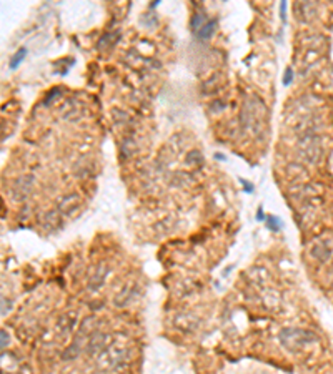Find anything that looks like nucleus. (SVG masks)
<instances>
[{"label": "nucleus", "instance_id": "nucleus-1", "mask_svg": "<svg viewBox=\"0 0 333 374\" xmlns=\"http://www.w3.org/2000/svg\"><path fill=\"white\" fill-rule=\"evenodd\" d=\"M130 348L125 339H112V343L97 356V366L103 371L118 369L129 363Z\"/></svg>", "mask_w": 333, "mask_h": 374}, {"label": "nucleus", "instance_id": "nucleus-2", "mask_svg": "<svg viewBox=\"0 0 333 374\" xmlns=\"http://www.w3.org/2000/svg\"><path fill=\"white\" fill-rule=\"evenodd\" d=\"M298 157L308 165H317L323 157V137L318 131L302 133L297 142Z\"/></svg>", "mask_w": 333, "mask_h": 374}, {"label": "nucleus", "instance_id": "nucleus-3", "mask_svg": "<svg viewBox=\"0 0 333 374\" xmlns=\"http://www.w3.org/2000/svg\"><path fill=\"white\" fill-rule=\"evenodd\" d=\"M265 115L266 108L262 100L253 95L245 98V106L242 110V125L245 130H250L253 135H258V131L262 130V125L265 122Z\"/></svg>", "mask_w": 333, "mask_h": 374}, {"label": "nucleus", "instance_id": "nucleus-4", "mask_svg": "<svg viewBox=\"0 0 333 374\" xmlns=\"http://www.w3.org/2000/svg\"><path fill=\"white\" fill-rule=\"evenodd\" d=\"M280 343L283 348L290 351H298L302 348H306L313 343L318 341L317 335L310 329H300V328H286L280 333Z\"/></svg>", "mask_w": 333, "mask_h": 374}, {"label": "nucleus", "instance_id": "nucleus-5", "mask_svg": "<svg viewBox=\"0 0 333 374\" xmlns=\"http://www.w3.org/2000/svg\"><path fill=\"white\" fill-rule=\"evenodd\" d=\"M110 343H112V338H110L109 333L95 331L85 341V353L89 356H98Z\"/></svg>", "mask_w": 333, "mask_h": 374}, {"label": "nucleus", "instance_id": "nucleus-6", "mask_svg": "<svg viewBox=\"0 0 333 374\" xmlns=\"http://www.w3.org/2000/svg\"><path fill=\"white\" fill-rule=\"evenodd\" d=\"M137 296H138V284L135 281L125 283L122 288L118 290L117 295L113 296V304H115L117 308H125V306H129Z\"/></svg>", "mask_w": 333, "mask_h": 374}, {"label": "nucleus", "instance_id": "nucleus-7", "mask_svg": "<svg viewBox=\"0 0 333 374\" xmlns=\"http://www.w3.org/2000/svg\"><path fill=\"white\" fill-rule=\"evenodd\" d=\"M109 273H110V268L107 265H103V263L97 265L95 268H93L90 278H89V283H87V288H89V291L97 293L100 288H102L107 276H109Z\"/></svg>", "mask_w": 333, "mask_h": 374}, {"label": "nucleus", "instance_id": "nucleus-8", "mask_svg": "<svg viewBox=\"0 0 333 374\" xmlns=\"http://www.w3.org/2000/svg\"><path fill=\"white\" fill-rule=\"evenodd\" d=\"M331 245L328 239H318L310 246V256L318 263H326L331 258Z\"/></svg>", "mask_w": 333, "mask_h": 374}, {"label": "nucleus", "instance_id": "nucleus-9", "mask_svg": "<svg viewBox=\"0 0 333 374\" xmlns=\"http://www.w3.org/2000/svg\"><path fill=\"white\" fill-rule=\"evenodd\" d=\"M80 196L77 193H67L62 198H58V203H57V211L60 215H67L70 216L73 211H77L80 208Z\"/></svg>", "mask_w": 333, "mask_h": 374}, {"label": "nucleus", "instance_id": "nucleus-10", "mask_svg": "<svg viewBox=\"0 0 333 374\" xmlns=\"http://www.w3.org/2000/svg\"><path fill=\"white\" fill-rule=\"evenodd\" d=\"M293 9H295L298 22L302 24H310L318 13V5L313 2H297Z\"/></svg>", "mask_w": 333, "mask_h": 374}, {"label": "nucleus", "instance_id": "nucleus-11", "mask_svg": "<svg viewBox=\"0 0 333 374\" xmlns=\"http://www.w3.org/2000/svg\"><path fill=\"white\" fill-rule=\"evenodd\" d=\"M77 319H78L77 311H67V313H64V315L60 316L58 321H57V331L62 336H69L70 333L73 331V328H75Z\"/></svg>", "mask_w": 333, "mask_h": 374}, {"label": "nucleus", "instance_id": "nucleus-12", "mask_svg": "<svg viewBox=\"0 0 333 374\" xmlns=\"http://www.w3.org/2000/svg\"><path fill=\"white\" fill-rule=\"evenodd\" d=\"M33 182H35V178L32 175H22L15 180V183H13V196L17 200H24L27 198V195L30 193L32 186H33Z\"/></svg>", "mask_w": 333, "mask_h": 374}, {"label": "nucleus", "instance_id": "nucleus-13", "mask_svg": "<svg viewBox=\"0 0 333 374\" xmlns=\"http://www.w3.org/2000/svg\"><path fill=\"white\" fill-rule=\"evenodd\" d=\"M38 225L42 226L45 231H52V230H57L60 226V213L57 210H52V211H47V213H42V215L38 216Z\"/></svg>", "mask_w": 333, "mask_h": 374}, {"label": "nucleus", "instance_id": "nucleus-14", "mask_svg": "<svg viewBox=\"0 0 333 374\" xmlns=\"http://www.w3.org/2000/svg\"><path fill=\"white\" fill-rule=\"evenodd\" d=\"M285 171H286V177H288L292 182H297V183H303V180H306V177H308V171H306V168L300 162L288 163Z\"/></svg>", "mask_w": 333, "mask_h": 374}, {"label": "nucleus", "instance_id": "nucleus-15", "mask_svg": "<svg viewBox=\"0 0 333 374\" xmlns=\"http://www.w3.org/2000/svg\"><path fill=\"white\" fill-rule=\"evenodd\" d=\"M98 328V321H97V318H93V316H89V318H85L84 321H80V326H78V333L77 335L78 336H82L85 339H89L90 335H93Z\"/></svg>", "mask_w": 333, "mask_h": 374}, {"label": "nucleus", "instance_id": "nucleus-16", "mask_svg": "<svg viewBox=\"0 0 333 374\" xmlns=\"http://www.w3.org/2000/svg\"><path fill=\"white\" fill-rule=\"evenodd\" d=\"M248 279H250V283L252 284H257V286H262L266 283V279H268V271H266L265 268H262V266H257V268H253L248 271Z\"/></svg>", "mask_w": 333, "mask_h": 374}, {"label": "nucleus", "instance_id": "nucleus-17", "mask_svg": "<svg viewBox=\"0 0 333 374\" xmlns=\"http://www.w3.org/2000/svg\"><path fill=\"white\" fill-rule=\"evenodd\" d=\"M80 339H84V338L77 335V339H75V341H73V343L69 346V348H67V349L64 351L62 358L65 359V361H73V359L78 358V355H80V353H82V344H80Z\"/></svg>", "mask_w": 333, "mask_h": 374}, {"label": "nucleus", "instance_id": "nucleus-18", "mask_svg": "<svg viewBox=\"0 0 333 374\" xmlns=\"http://www.w3.org/2000/svg\"><path fill=\"white\" fill-rule=\"evenodd\" d=\"M215 30H217V18L206 20L205 25L197 32V37L202 38V40H206V38H210L213 33H215Z\"/></svg>", "mask_w": 333, "mask_h": 374}, {"label": "nucleus", "instance_id": "nucleus-19", "mask_svg": "<svg viewBox=\"0 0 333 374\" xmlns=\"http://www.w3.org/2000/svg\"><path fill=\"white\" fill-rule=\"evenodd\" d=\"M122 157L123 158H130L133 153L137 151V142L133 138H125L123 143H122Z\"/></svg>", "mask_w": 333, "mask_h": 374}, {"label": "nucleus", "instance_id": "nucleus-20", "mask_svg": "<svg viewBox=\"0 0 333 374\" xmlns=\"http://www.w3.org/2000/svg\"><path fill=\"white\" fill-rule=\"evenodd\" d=\"M203 162V157H202V153H200L198 150H192L189 155H186V163L189 165H193V166H200Z\"/></svg>", "mask_w": 333, "mask_h": 374}, {"label": "nucleus", "instance_id": "nucleus-21", "mask_svg": "<svg viewBox=\"0 0 333 374\" xmlns=\"http://www.w3.org/2000/svg\"><path fill=\"white\" fill-rule=\"evenodd\" d=\"M205 15L203 13H193V17H192V22H190V25H192V30H195V32H198L200 29H202V27L205 25L203 22H205Z\"/></svg>", "mask_w": 333, "mask_h": 374}, {"label": "nucleus", "instance_id": "nucleus-22", "mask_svg": "<svg viewBox=\"0 0 333 374\" xmlns=\"http://www.w3.org/2000/svg\"><path fill=\"white\" fill-rule=\"evenodd\" d=\"M25 55H27V49H20V50L15 53V55H13V58L10 60V69H17L18 63L25 58Z\"/></svg>", "mask_w": 333, "mask_h": 374}, {"label": "nucleus", "instance_id": "nucleus-23", "mask_svg": "<svg viewBox=\"0 0 333 374\" xmlns=\"http://www.w3.org/2000/svg\"><path fill=\"white\" fill-rule=\"evenodd\" d=\"M266 225H268L270 230H275V231H278L280 228H282V222H280V218L273 216V215H270L268 218H266Z\"/></svg>", "mask_w": 333, "mask_h": 374}, {"label": "nucleus", "instance_id": "nucleus-24", "mask_svg": "<svg viewBox=\"0 0 333 374\" xmlns=\"http://www.w3.org/2000/svg\"><path fill=\"white\" fill-rule=\"evenodd\" d=\"M12 310V301L10 299H5V296H2V316H5L7 313H10Z\"/></svg>", "mask_w": 333, "mask_h": 374}, {"label": "nucleus", "instance_id": "nucleus-25", "mask_svg": "<svg viewBox=\"0 0 333 374\" xmlns=\"http://www.w3.org/2000/svg\"><path fill=\"white\" fill-rule=\"evenodd\" d=\"M57 93H60V89H52L49 92V95H47V98H45V105H50L53 100L57 98Z\"/></svg>", "mask_w": 333, "mask_h": 374}, {"label": "nucleus", "instance_id": "nucleus-26", "mask_svg": "<svg viewBox=\"0 0 333 374\" xmlns=\"http://www.w3.org/2000/svg\"><path fill=\"white\" fill-rule=\"evenodd\" d=\"M217 78H218L217 75H215V77H212V78L209 80V82L205 83V86H203V89L206 90V93H209V92H212V90H213V89H215V86H217Z\"/></svg>", "mask_w": 333, "mask_h": 374}, {"label": "nucleus", "instance_id": "nucleus-27", "mask_svg": "<svg viewBox=\"0 0 333 374\" xmlns=\"http://www.w3.org/2000/svg\"><path fill=\"white\" fill-rule=\"evenodd\" d=\"M292 80H293V70L292 69H286L285 75H283V83L288 85V83H292Z\"/></svg>", "mask_w": 333, "mask_h": 374}, {"label": "nucleus", "instance_id": "nucleus-28", "mask_svg": "<svg viewBox=\"0 0 333 374\" xmlns=\"http://www.w3.org/2000/svg\"><path fill=\"white\" fill-rule=\"evenodd\" d=\"M213 106H217L215 112H218V110H223L225 103H223V102H220V100H215V102H212V103H210V108H213Z\"/></svg>", "mask_w": 333, "mask_h": 374}, {"label": "nucleus", "instance_id": "nucleus-29", "mask_svg": "<svg viewBox=\"0 0 333 374\" xmlns=\"http://www.w3.org/2000/svg\"><path fill=\"white\" fill-rule=\"evenodd\" d=\"M7 344H9V333L2 331V349L7 348Z\"/></svg>", "mask_w": 333, "mask_h": 374}, {"label": "nucleus", "instance_id": "nucleus-30", "mask_svg": "<svg viewBox=\"0 0 333 374\" xmlns=\"http://www.w3.org/2000/svg\"><path fill=\"white\" fill-rule=\"evenodd\" d=\"M285 10H286V2H282L280 4V17H282V20H285Z\"/></svg>", "mask_w": 333, "mask_h": 374}, {"label": "nucleus", "instance_id": "nucleus-31", "mask_svg": "<svg viewBox=\"0 0 333 374\" xmlns=\"http://www.w3.org/2000/svg\"><path fill=\"white\" fill-rule=\"evenodd\" d=\"M240 182H242V185L245 186V191H250V193L253 191V185L252 183H246L245 180H240Z\"/></svg>", "mask_w": 333, "mask_h": 374}, {"label": "nucleus", "instance_id": "nucleus-32", "mask_svg": "<svg viewBox=\"0 0 333 374\" xmlns=\"http://www.w3.org/2000/svg\"><path fill=\"white\" fill-rule=\"evenodd\" d=\"M257 218H258V219H265V216H263V211H262V210H258V215H257Z\"/></svg>", "mask_w": 333, "mask_h": 374}, {"label": "nucleus", "instance_id": "nucleus-33", "mask_svg": "<svg viewBox=\"0 0 333 374\" xmlns=\"http://www.w3.org/2000/svg\"><path fill=\"white\" fill-rule=\"evenodd\" d=\"M215 158H217V160H225V157H223V155H220V153H217Z\"/></svg>", "mask_w": 333, "mask_h": 374}]
</instances>
